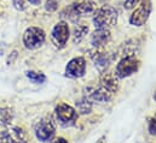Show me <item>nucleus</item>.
I'll use <instances>...</instances> for the list:
<instances>
[{
	"label": "nucleus",
	"instance_id": "f257e3e1",
	"mask_svg": "<svg viewBox=\"0 0 156 143\" xmlns=\"http://www.w3.org/2000/svg\"><path fill=\"white\" fill-rule=\"evenodd\" d=\"M97 10V4L93 0H75L70 6L62 11V17L69 18L72 22H76L79 17L91 15Z\"/></svg>",
	"mask_w": 156,
	"mask_h": 143
},
{
	"label": "nucleus",
	"instance_id": "f03ea898",
	"mask_svg": "<svg viewBox=\"0 0 156 143\" xmlns=\"http://www.w3.org/2000/svg\"><path fill=\"white\" fill-rule=\"evenodd\" d=\"M93 24L96 28H105V29H110L112 27H114L117 23V13L116 8H114L110 5H104L99 8H97L93 12Z\"/></svg>",
	"mask_w": 156,
	"mask_h": 143
},
{
	"label": "nucleus",
	"instance_id": "7ed1b4c3",
	"mask_svg": "<svg viewBox=\"0 0 156 143\" xmlns=\"http://www.w3.org/2000/svg\"><path fill=\"white\" fill-rule=\"evenodd\" d=\"M35 136L41 142L50 141L56 132V121L51 115L42 117L35 124Z\"/></svg>",
	"mask_w": 156,
	"mask_h": 143
},
{
	"label": "nucleus",
	"instance_id": "20e7f679",
	"mask_svg": "<svg viewBox=\"0 0 156 143\" xmlns=\"http://www.w3.org/2000/svg\"><path fill=\"white\" fill-rule=\"evenodd\" d=\"M115 94L110 91L108 88L102 85L101 83L96 85H90L85 89V98H87L91 102H98V104H105L109 102Z\"/></svg>",
	"mask_w": 156,
	"mask_h": 143
},
{
	"label": "nucleus",
	"instance_id": "39448f33",
	"mask_svg": "<svg viewBox=\"0 0 156 143\" xmlns=\"http://www.w3.org/2000/svg\"><path fill=\"white\" fill-rule=\"evenodd\" d=\"M151 10H153L151 0H140L139 6L133 11V13L129 17V23L134 27L144 25L150 17Z\"/></svg>",
	"mask_w": 156,
	"mask_h": 143
},
{
	"label": "nucleus",
	"instance_id": "423d86ee",
	"mask_svg": "<svg viewBox=\"0 0 156 143\" xmlns=\"http://www.w3.org/2000/svg\"><path fill=\"white\" fill-rule=\"evenodd\" d=\"M45 40H46L45 32L38 27H30L23 34V45L28 49H37L41 47Z\"/></svg>",
	"mask_w": 156,
	"mask_h": 143
},
{
	"label": "nucleus",
	"instance_id": "0eeeda50",
	"mask_svg": "<svg viewBox=\"0 0 156 143\" xmlns=\"http://www.w3.org/2000/svg\"><path fill=\"white\" fill-rule=\"evenodd\" d=\"M69 36H70V29H69L68 23L64 21H61L53 27L52 33H51V40L56 48L62 49L66 47L69 40Z\"/></svg>",
	"mask_w": 156,
	"mask_h": 143
},
{
	"label": "nucleus",
	"instance_id": "6e6552de",
	"mask_svg": "<svg viewBox=\"0 0 156 143\" xmlns=\"http://www.w3.org/2000/svg\"><path fill=\"white\" fill-rule=\"evenodd\" d=\"M55 115L57 121L62 126H70L78 119V112L75 111V108L67 104H59L55 108Z\"/></svg>",
	"mask_w": 156,
	"mask_h": 143
},
{
	"label": "nucleus",
	"instance_id": "1a4fd4ad",
	"mask_svg": "<svg viewBox=\"0 0 156 143\" xmlns=\"http://www.w3.org/2000/svg\"><path fill=\"white\" fill-rule=\"evenodd\" d=\"M139 69V60L136 57H122L117 63L115 73L119 78H126L132 76Z\"/></svg>",
	"mask_w": 156,
	"mask_h": 143
},
{
	"label": "nucleus",
	"instance_id": "9d476101",
	"mask_svg": "<svg viewBox=\"0 0 156 143\" xmlns=\"http://www.w3.org/2000/svg\"><path fill=\"white\" fill-rule=\"evenodd\" d=\"M0 143H28L27 134L18 126H10L0 131Z\"/></svg>",
	"mask_w": 156,
	"mask_h": 143
},
{
	"label": "nucleus",
	"instance_id": "9b49d317",
	"mask_svg": "<svg viewBox=\"0 0 156 143\" xmlns=\"http://www.w3.org/2000/svg\"><path fill=\"white\" fill-rule=\"evenodd\" d=\"M86 72V60L82 57L73 58L67 68H66V76L69 78H80Z\"/></svg>",
	"mask_w": 156,
	"mask_h": 143
},
{
	"label": "nucleus",
	"instance_id": "f8f14e48",
	"mask_svg": "<svg viewBox=\"0 0 156 143\" xmlns=\"http://www.w3.org/2000/svg\"><path fill=\"white\" fill-rule=\"evenodd\" d=\"M94 53L91 55L94 63V66L99 70L101 72H104V70H107V68L112 64V62L114 60V55L108 53V52H103V48H94Z\"/></svg>",
	"mask_w": 156,
	"mask_h": 143
},
{
	"label": "nucleus",
	"instance_id": "ddd939ff",
	"mask_svg": "<svg viewBox=\"0 0 156 143\" xmlns=\"http://www.w3.org/2000/svg\"><path fill=\"white\" fill-rule=\"evenodd\" d=\"M112 40L110 29L105 28H96V30L91 35V45L93 48H104Z\"/></svg>",
	"mask_w": 156,
	"mask_h": 143
},
{
	"label": "nucleus",
	"instance_id": "4468645a",
	"mask_svg": "<svg viewBox=\"0 0 156 143\" xmlns=\"http://www.w3.org/2000/svg\"><path fill=\"white\" fill-rule=\"evenodd\" d=\"M139 49V45L134 40H128L122 46V55L123 57H136V53Z\"/></svg>",
	"mask_w": 156,
	"mask_h": 143
},
{
	"label": "nucleus",
	"instance_id": "2eb2a0df",
	"mask_svg": "<svg viewBox=\"0 0 156 143\" xmlns=\"http://www.w3.org/2000/svg\"><path fill=\"white\" fill-rule=\"evenodd\" d=\"M13 119V112L11 108H0V126H9Z\"/></svg>",
	"mask_w": 156,
	"mask_h": 143
},
{
	"label": "nucleus",
	"instance_id": "dca6fc26",
	"mask_svg": "<svg viewBox=\"0 0 156 143\" xmlns=\"http://www.w3.org/2000/svg\"><path fill=\"white\" fill-rule=\"evenodd\" d=\"M88 33V27L85 25V24H80L78 25L75 29H74V33H73V42L76 45L79 42H81L85 36L87 35Z\"/></svg>",
	"mask_w": 156,
	"mask_h": 143
},
{
	"label": "nucleus",
	"instance_id": "f3484780",
	"mask_svg": "<svg viewBox=\"0 0 156 143\" xmlns=\"http://www.w3.org/2000/svg\"><path fill=\"white\" fill-rule=\"evenodd\" d=\"M76 108H78V111L81 114H87L92 109V102L87 98L83 96L81 100L76 101Z\"/></svg>",
	"mask_w": 156,
	"mask_h": 143
},
{
	"label": "nucleus",
	"instance_id": "a211bd4d",
	"mask_svg": "<svg viewBox=\"0 0 156 143\" xmlns=\"http://www.w3.org/2000/svg\"><path fill=\"white\" fill-rule=\"evenodd\" d=\"M26 76L32 81L33 83H44L46 81V76L42 72H35V71H28Z\"/></svg>",
	"mask_w": 156,
	"mask_h": 143
},
{
	"label": "nucleus",
	"instance_id": "6ab92c4d",
	"mask_svg": "<svg viewBox=\"0 0 156 143\" xmlns=\"http://www.w3.org/2000/svg\"><path fill=\"white\" fill-rule=\"evenodd\" d=\"M45 8L48 12H53L58 8V0H46Z\"/></svg>",
	"mask_w": 156,
	"mask_h": 143
},
{
	"label": "nucleus",
	"instance_id": "aec40b11",
	"mask_svg": "<svg viewBox=\"0 0 156 143\" xmlns=\"http://www.w3.org/2000/svg\"><path fill=\"white\" fill-rule=\"evenodd\" d=\"M12 5L17 11H24L27 8V1L26 0H12Z\"/></svg>",
	"mask_w": 156,
	"mask_h": 143
},
{
	"label": "nucleus",
	"instance_id": "412c9836",
	"mask_svg": "<svg viewBox=\"0 0 156 143\" xmlns=\"http://www.w3.org/2000/svg\"><path fill=\"white\" fill-rule=\"evenodd\" d=\"M148 131H149L150 135L156 136V115L149 119V121H148Z\"/></svg>",
	"mask_w": 156,
	"mask_h": 143
},
{
	"label": "nucleus",
	"instance_id": "4be33fe9",
	"mask_svg": "<svg viewBox=\"0 0 156 143\" xmlns=\"http://www.w3.org/2000/svg\"><path fill=\"white\" fill-rule=\"evenodd\" d=\"M139 2H140V0H125L123 7H125V10H132V8H134Z\"/></svg>",
	"mask_w": 156,
	"mask_h": 143
},
{
	"label": "nucleus",
	"instance_id": "5701e85b",
	"mask_svg": "<svg viewBox=\"0 0 156 143\" xmlns=\"http://www.w3.org/2000/svg\"><path fill=\"white\" fill-rule=\"evenodd\" d=\"M51 143H68V141L64 140L63 137H58V138H55L53 141H51Z\"/></svg>",
	"mask_w": 156,
	"mask_h": 143
},
{
	"label": "nucleus",
	"instance_id": "b1692460",
	"mask_svg": "<svg viewBox=\"0 0 156 143\" xmlns=\"http://www.w3.org/2000/svg\"><path fill=\"white\" fill-rule=\"evenodd\" d=\"M5 49H6L5 43H0V55H2L5 53Z\"/></svg>",
	"mask_w": 156,
	"mask_h": 143
},
{
	"label": "nucleus",
	"instance_id": "393cba45",
	"mask_svg": "<svg viewBox=\"0 0 156 143\" xmlns=\"http://www.w3.org/2000/svg\"><path fill=\"white\" fill-rule=\"evenodd\" d=\"M28 1H29L32 5H39V4H41L42 0H28Z\"/></svg>",
	"mask_w": 156,
	"mask_h": 143
},
{
	"label": "nucleus",
	"instance_id": "a878e982",
	"mask_svg": "<svg viewBox=\"0 0 156 143\" xmlns=\"http://www.w3.org/2000/svg\"><path fill=\"white\" fill-rule=\"evenodd\" d=\"M97 143H104V137H102L101 140H98V141H97Z\"/></svg>",
	"mask_w": 156,
	"mask_h": 143
},
{
	"label": "nucleus",
	"instance_id": "bb28decb",
	"mask_svg": "<svg viewBox=\"0 0 156 143\" xmlns=\"http://www.w3.org/2000/svg\"><path fill=\"white\" fill-rule=\"evenodd\" d=\"M154 100L156 101V91H155V94H154Z\"/></svg>",
	"mask_w": 156,
	"mask_h": 143
}]
</instances>
